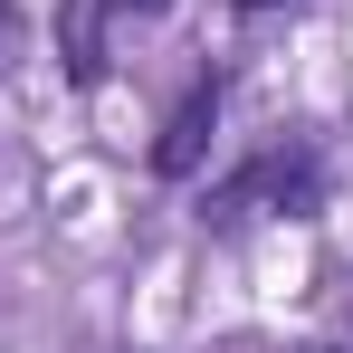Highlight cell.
Wrapping results in <instances>:
<instances>
[{"mask_svg": "<svg viewBox=\"0 0 353 353\" xmlns=\"http://www.w3.org/2000/svg\"><path fill=\"white\" fill-rule=\"evenodd\" d=\"M315 201H325L315 153H258V163H248V172H239L230 191L210 201V210H220V220H239V210H287V220H305Z\"/></svg>", "mask_w": 353, "mask_h": 353, "instance_id": "6da1fadb", "label": "cell"}, {"mask_svg": "<svg viewBox=\"0 0 353 353\" xmlns=\"http://www.w3.org/2000/svg\"><path fill=\"white\" fill-rule=\"evenodd\" d=\"M210 134H220V77H191L181 105L163 115V134H153V172H163V181H191L201 153H210Z\"/></svg>", "mask_w": 353, "mask_h": 353, "instance_id": "7a4b0ae2", "label": "cell"}, {"mask_svg": "<svg viewBox=\"0 0 353 353\" xmlns=\"http://www.w3.org/2000/svg\"><path fill=\"white\" fill-rule=\"evenodd\" d=\"M105 10L115 0H58V67H67V86H105Z\"/></svg>", "mask_w": 353, "mask_h": 353, "instance_id": "3957f363", "label": "cell"}, {"mask_svg": "<svg viewBox=\"0 0 353 353\" xmlns=\"http://www.w3.org/2000/svg\"><path fill=\"white\" fill-rule=\"evenodd\" d=\"M305 353H353V315L334 325V334H325V344H305Z\"/></svg>", "mask_w": 353, "mask_h": 353, "instance_id": "277c9868", "label": "cell"}, {"mask_svg": "<svg viewBox=\"0 0 353 353\" xmlns=\"http://www.w3.org/2000/svg\"><path fill=\"white\" fill-rule=\"evenodd\" d=\"M115 10H134V19H163V10H172V0H115Z\"/></svg>", "mask_w": 353, "mask_h": 353, "instance_id": "5b68a950", "label": "cell"}, {"mask_svg": "<svg viewBox=\"0 0 353 353\" xmlns=\"http://www.w3.org/2000/svg\"><path fill=\"white\" fill-rule=\"evenodd\" d=\"M239 10H277V0H239Z\"/></svg>", "mask_w": 353, "mask_h": 353, "instance_id": "8992f818", "label": "cell"}, {"mask_svg": "<svg viewBox=\"0 0 353 353\" xmlns=\"http://www.w3.org/2000/svg\"><path fill=\"white\" fill-rule=\"evenodd\" d=\"M0 39H10V10H0Z\"/></svg>", "mask_w": 353, "mask_h": 353, "instance_id": "52a82bcc", "label": "cell"}]
</instances>
